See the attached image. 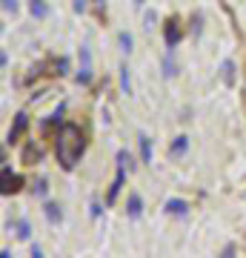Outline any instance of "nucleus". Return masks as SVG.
I'll use <instances>...</instances> for the list:
<instances>
[{
  "mask_svg": "<svg viewBox=\"0 0 246 258\" xmlns=\"http://www.w3.org/2000/svg\"><path fill=\"white\" fill-rule=\"evenodd\" d=\"M43 212H46V218H49L52 224H60V221H63V212H60V207H57V204H46Z\"/></svg>",
  "mask_w": 246,
  "mask_h": 258,
  "instance_id": "nucleus-12",
  "label": "nucleus"
},
{
  "mask_svg": "<svg viewBox=\"0 0 246 258\" xmlns=\"http://www.w3.org/2000/svg\"><path fill=\"white\" fill-rule=\"evenodd\" d=\"M186 149H189V138H186V135H178V138L172 141V147H169V155L172 158L186 155Z\"/></svg>",
  "mask_w": 246,
  "mask_h": 258,
  "instance_id": "nucleus-9",
  "label": "nucleus"
},
{
  "mask_svg": "<svg viewBox=\"0 0 246 258\" xmlns=\"http://www.w3.org/2000/svg\"><path fill=\"white\" fill-rule=\"evenodd\" d=\"M126 212H129V218H140V212H143V201H140V195H129Z\"/></svg>",
  "mask_w": 246,
  "mask_h": 258,
  "instance_id": "nucleus-11",
  "label": "nucleus"
},
{
  "mask_svg": "<svg viewBox=\"0 0 246 258\" xmlns=\"http://www.w3.org/2000/svg\"><path fill=\"white\" fill-rule=\"evenodd\" d=\"M118 43H120V49H123V52H132V43H135V40H132V35H129V32H120L118 35Z\"/></svg>",
  "mask_w": 246,
  "mask_h": 258,
  "instance_id": "nucleus-18",
  "label": "nucleus"
},
{
  "mask_svg": "<svg viewBox=\"0 0 246 258\" xmlns=\"http://www.w3.org/2000/svg\"><path fill=\"white\" fill-rule=\"evenodd\" d=\"M98 3H103V0H98Z\"/></svg>",
  "mask_w": 246,
  "mask_h": 258,
  "instance_id": "nucleus-26",
  "label": "nucleus"
},
{
  "mask_svg": "<svg viewBox=\"0 0 246 258\" xmlns=\"http://www.w3.org/2000/svg\"><path fill=\"white\" fill-rule=\"evenodd\" d=\"M32 189H35V195H37V198H46V192H49V181H46V178H37Z\"/></svg>",
  "mask_w": 246,
  "mask_h": 258,
  "instance_id": "nucleus-19",
  "label": "nucleus"
},
{
  "mask_svg": "<svg viewBox=\"0 0 246 258\" xmlns=\"http://www.w3.org/2000/svg\"><path fill=\"white\" fill-rule=\"evenodd\" d=\"M74 12H77V15L86 12V0H74Z\"/></svg>",
  "mask_w": 246,
  "mask_h": 258,
  "instance_id": "nucleus-24",
  "label": "nucleus"
},
{
  "mask_svg": "<svg viewBox=\"0 0 246 258\" xmlns=\"http://www.w3.org/2000/svg\"><path fill=\"white\" fill-rule=\"evenodd\" d=\"M26 129H29V115L26 112H18V115H15V123H12V129H9V135H6V141H9V144H18L20 135H23Z\"/></svg>",
  "mask_w": 246,
  "mask_h": 258,
  "instance_id": "nucleus-5",
  "label": "nucleus"
},
{
  "mask_svg": "<svg viewBox=\"0 0 246 258\" xmlns=\"http://www.w3.org/2000/svg\"><path fill=\"white\" fill-rule=\"evenodd\" d=\"M137 144H140V161L143 164H152V141L146 132H137Z\"/></svg>",
  "mask_w": 246,
  "mask_h": 258,
  "instance_id": "nucleus-6",
  "label": "nucleus"
},
{
  "mask_svg": "<svg viewBox=\"0 0 246 258\" xmlns=\"http://www.w3.org/2000/svg\"><path fill=\"white\" fill-rule=\"evenodd\" d=\"M155 20H157V15H155V12H146V18H143V23H146V29L152 26V23H155Z\"/></svg>",
  "mask_w": 246,
  "mask_h": 258,
  "instance_id": "nucleus-23",
  "label": "nucleus"
},
{
  "mask_svg": "<svg viewBox=\"0 0 246 258\" xmlns=\"http://www.w3.org/2000/svg\"><path fill=\"white\" fill-rule=\"evenodd\" d=\"M192 35H201V15L192 18Z\"/></svg>",
  "mask_w": 246,
  "mask_h": 258,
  "instance_id": "nucleus-22",
  "label": "nucleus"
},
{
  "mask_svg": "<svg viewBox=\"0 0 246 258\" xmlns=\"http://www.w3.org/2000/svg\"><path fill=\"white\" fill-rule=\"evenodd\" d=\"M163 210L169 212V215H186V212H189V204L181 201V198H169Z\"/></svg>",
  "mask_w": 246,
  "mask_h": 258,
  "instance_id": "nucleus-8",
  "label": "nucleus"
},
{
  "mask_svg": "<svg viewBox=\"0 0 246 258\" xmlns=\"http://www.w3.org/2000/svg\"><path fill=\"white\" fill-rule=\"evenodd\" d=\"M29 12H32V18L35 20H43V18H49V3L46 0H29Z\"/></svg>",
  "mask_w": 246,
  "mask_h": 258,
  "instance_id": "nucleus-7",
  "label": "nucleus"
},
{
  "mask_svg": "<svg viewBox=\"0 0 246 258\" xmlns=\"http://www.w3.org/2000/svg\"><path fill=\"white\" fill-rule=\"evenodd\" d=\"M143 3H146V0H132V6H135V9H140Z\"/></svg>",
  "mask_w": 246,
  "mask_h": 258,
  "instance_id": "nucleus-25",
  "label": "nucleus"
},
{
  "mask_svg": "<svg viewBox=\"0 0 246 258\" xmlns=\"http://www.w3.org/2000/svg\"><path fill=\"white\" fill-rule=\"evenodd\" d=\"M126 149H120L118 152V172H115V181H112V186H109V192H106V204H115L118 201V195H120V189H123V181H126Z\"/></svg>",
  "mask_w": 246,
  "mask_h": 258,
  "instance_id": "nucleus-2",
  "label": "nucleus"
},
{
  "mask_svg": "<svg viewBox=\"0 0 246 258\" xmlns=\"http://www.w3.org/2000/svg\"><path fill=\"white\" fill-rule=\"evenodd\" d=\"M74 81L80 83V86H86V83H92V63H83L80 72H77V78Z\"/></svg>",
  "mask_w": 246,
  "mask_h": 258,
  "instance_id": "nucleus-15",
  "label": "nucleus"
},
{
  "mask_svg": "<svg viewBox=\"0 0 246 258\" xmlns=\"http://www.w3.org/2000/svg\"><path fill=\"white\" fill-rule=\"evenodd\" d=\"M9 230H18V238H29L32 227H29V221L23 218V221H18V224H9Z\"/></svg>",
  "mask_w": 246,
  "mask_h": 258,
  "instance_id": "nucleus-16",
  "label": "nucleus"
},
{
  "mask_svg": "<svg viewBox=\"0 0 246 258\" xmlns=\"http://www.w3.org/2000/svg\"><path fill=\"white\" fill-rule=\"evenodd\" d=\"M52 69H55V75H66L69 72V57H55L52 60Z\"/></svg>",
  "mask_w": 246,
  "mask_h": 258,
  "instance_id": "nucleus-17",
  "label": "nucleus"
},
{
  "mask_svg": "<svg viewBox=\"0 0 246 258\" xmlns=\"http://www.w3.org/2000/svg\"><path fill=\"white\" fill-rule=\"evenodd\" d=\"M35 161H40V147H37L35 141H29V147L23 149V164H26V166H32Z\"/></svg>",
  "mask_w": 246,
  "mask_h": 258,
  "instance_id": "nucleus-10",
  "label": "nucleus"
},
{
  "mask_svg": "<svg viewBox=\"0 0 246 258\" xmlns=\"http://www.w3.org/2000/svg\"><path fill=\"white\" fill-rule=\"evenodd\" d=\"M120 86H123V92L132 95V75H129V66L123 63L120 66Z\"/></svg>",
  "mask_w": 246,
  "mask_h": 258,
  "instance_id": "nucleus-14",
  "label": "nucleus"
},
{
  "mask_svg": "<svg viewBox=\"0 0 246 258\" xmlns=\"http://www.w3.org/2000/svg\"><path fill=\"white\" fill-rule=\"evenodd\" d=\"M175 75V63H172V55L163 57V78H172Z\"/></svg>",
  "mask_w": 246,
  "mask_h": 258,
  "instance_id": "nucleus-20",
  "label": "nucleus"
},
{
  "mask_svg": "<svg viewBox=\"0 0 246 258\" xmlns=\"http://www.w3.org/2000/svg\"><path fill=\"white\" fill-rule=\"evenodd\" d=\"M223 81L226 86H235V60H223Z\"/></svg>",
  "mask_w": 246,
  "mask_h": 258,
  "instance_id": "nucleus-13",
  "label": "nucleus"
},
{
  "mask_svg": "<svg viewBox=\"0 0 246 258\" xmlns=\"http://www.w3.org/2000/svg\"><path fill=\"white\" fill-rule=\"evenodd\" d=\"M86 152V138L77 123H63L57 129V138H55V155H57V164L63 166L66 172H72L77 161L83 158Z\"/></svg>",
  "mask_w": 246,
  "mask_h": 258,
  "instance_id": "nucleus-1",
  "label": "nucleus"
},
{
  "mask_svg": "<svg viewBox=\"0 0 246 258\" xmlns=\"http://www.w3.org/2000/svg\"><path fill=\"white\" fill-rule=\"evenodd\" d=\"M23 175H12V169H9V164L3 161V169H0V192L3 195H15V192H20L23 189Z\"/></svg>",
  "mask_w": 246,
  "mask_h": 258,
  "instance_id": "nucleus-3",
  "label": "nucleus"
},
{
  "mask_svg": "<svg viewBox=\"0 0 246 258\" xmlns=\"http://www.w3.org/2000/svg\"><path fill=\"white\" fill-rule=\"evenodd\" d=\"M3 12H12L15 15L18 12V0H3Z\"/></svg>",
  "mask_w": 246,
  "mask_h": 258,
  "instance_id": "nucleus-21",
  "label": "nucleus"
},
{
  "mask_svg": "<svg viewBox=\"0 0 246 258\" xmlns=\"http://www.w3.org/2000/svg\"><path fill=\"white\" fill-rule=\"evenodd\" d=\"M163 40H166V46L175 49L178 43L183 40V29H181V18L178 15H169L163 23Z\"/></svg>",
  "mask_w": 246,
  "mask_h": 258,
  "instance_id": "nucleus-4",
  "label": "nucleus"
}]
</instances>
